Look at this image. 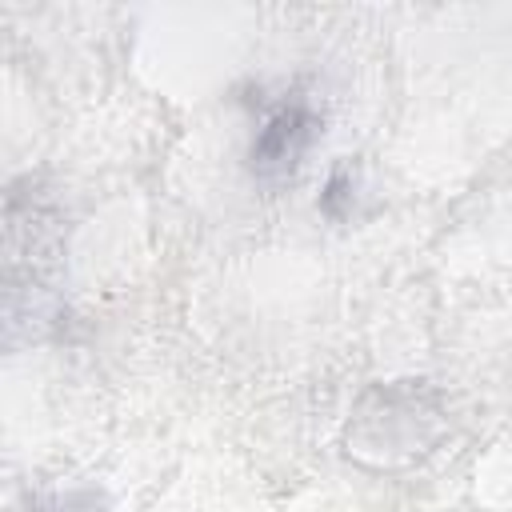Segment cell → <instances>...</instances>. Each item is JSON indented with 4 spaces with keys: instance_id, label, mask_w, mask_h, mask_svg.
Here are the masks:
<instances>
[{
    "instance_id": "6da1fadb",
    "label": "cell",
    "mask_w": 512,
    "mask_h": 512,
    "mask_svg": "<svg viewBox=\"0 0 512 512\" xmlns=\"http://www.w3.org/2000/svg\"><path fill=\"white\" fill-rule=\"evenodd\" d=\"M312 136V112L304 104H280L256 132L252 144V160L260 172H284L292 168V160L304 152Z\"/></svg>"
}]
</instances>
